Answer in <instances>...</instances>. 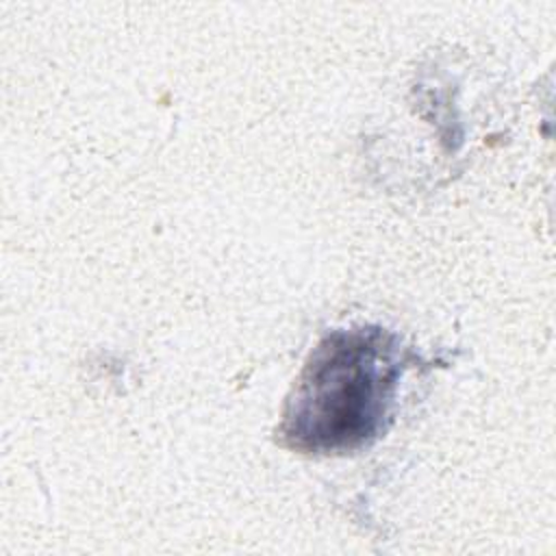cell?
Listing matches in <instances>:
<instances>
[{"label": "cell", "instance_id": "cell-1", "mask_svg": "<svg viewBox=\"0 0 556 556\" xmlns=\"http://www.w3.org/2000/svg\"><path fill=\"white\" fill-rule=\"evenodd\" d=\"M393 337L339 330L311 354L285 413L282 434L304 452H345L380 430L400 378Z\"/></svg>", "mask_w": 556, "mask_h": 556}]
</instances>
